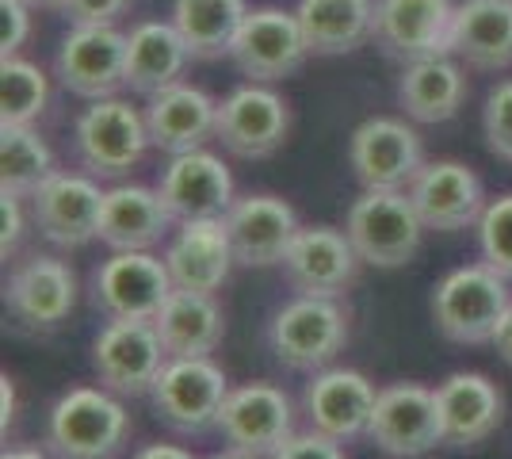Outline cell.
I'll use <instances>...</instances> for the list:
<instances>
[{"instance_id": "obj_1", "label": "cell", "mask_w": 512, "mask_h": 459, "mask_svg": "<svg viewBox=\"0 0 512 459\" xmlns=\"http://www.w3.org/2000/svg\"><path fill=\"white\" fill-rule=\"evenodd\" d=\"M130 433V417L119 398L96 387L62 394L46 421V444L58 459H115Z\"/></svg>"}, {"instance_id": "obj_2", "label": "cell", "mask_w": 512, "mask_h": 459, "mask_svg": "<svg viewBox=\"0 0 512 459\" xmlns=\"http://www.w3.org/2000/svg\"><path fill=\"white\" fill-rule=\"evenodd\" d=\"M512 306L505 276L490 264H467L448 272L432 291V318L436 329L455 345H486Z\"/></svg>"}, {"instance_id": "obj_3", "label": "cell", "mask_w": 512, "mask_h": 459, "mask_svg": "<svg viewBox=\"0 0 512 459\" xmlns=\"http://www.w3.org/2000/svg\"><path fill=\"white\" fill-rule=\"evenodd\" d=\"M150 142V127L146 115H138L134 104L107 96V100H92L73 127V150L77 161L88 176L96 180H119L127 176L142 157H146Z\"/></svg>"}, {"instance_id": "obj_4", "label": "cell", "mask_w": 512, "mask_h": 459, "mask_svg": "<svg viewBox=\"0 0 512 459\" xmlns=\"http://www.w3.org/2000/svg\"><path fill=\"white\" fill-rule=\"evenodd\" d=\"M344 234L352 238L363 264L375 268H402L417 257L425 222L417 215L409 192H375L363 188V196L348 207Z\"/></svg>"}, {"instance_id": "obj_5", "label": "cell", "mask_w": 512, "mask_h": 459, "mask_svg": "<svg viewBox=\"0 0 512 459\" xmlns=\"http://www.w3.org/2000/svg\"><path fill=\"white\" fill-rule=\"evenodd\" d=\"M150 394L157 417L176 433H207L218 425L230 379L211 356H169Z\"/></svg>"}, {"instance_id": "obj_6", "label": "cell", "mask_w": 512, "mask_h": 459, "mask_svg": "<svg viewBox=\"0 0 512 459\" xmlns=\"http://www.w3.org/2000/svg\"><path fill=\"white\" fill-rule=\"evenodd\" d=\"M348 165L363 188L375 192H409V184L425 169V146L421 134L406 119L375 115L352 131L348 142Z\"/></svg>"}, {"instance_id": "obj_7", "label": "cell", "mask_w": 512, "mask_h": 459, "mask_svg": "<svg viewBox=\"0 0 512 459\" xmlns=\"http://www.w3.org/2000/svg\"><path fill=\"white\" fill-rule=\"evenodd\" d=\"M268 341L287 368L314 372V368H325L348 345V314L337 299L299 295L272 318Z\"/></svg>"}, {"instance_id": "obj_8", "label": "cell", "mask_w": 512, "mask_h": 459, "mask_svg": "<svg viewBox=\"0 0 512 459\" xmlns=\"http://www.w3.org/2000/svg\"><path fill=\"white\" fill-rule=\"evenodd\" d=\"M367 440L394 459H421L436 444H444L436 391H428L421 383L383 387L367 421Z\"/></svg>"}, {"instance_id": "obj_9", "label": "cell", "mask_w": 512, "mask_h": 459, "mask_svg": "<svg viewBox=\"0 0 512 459\" xmlns=\"http://www.w3.org/2000/svg\"><path fill=\"white\" fill-rule=\"evenodd\" d=\"M165 360L169 352L157 337V326L138 318H111L92 345V368L100 383L111 394H130V398L153 391Z\"/></svg>"}, {"instance_id": "obj_10", "label": "cell", "mask_w": 512, "mask_h": 459, "mask_svg": "<svg viewBox=\"0 0 512 459\" xmlns=\"http://www.w3.org/2000/svg\"><path fill=\"white\" fill-rule=\"evenodd\" d=\"M234 66L260 85H276L295 77L306 58H310V46L299 27L295 12H283V8H253L230 50Z\"/></svg>"}, {"instance_id": "obj_11", "label": "cell", "mask_w": 512, "mask_h": 459, "mask_svg": "<svg viewBox=\"0 0 512 459\" xmlns=\"http://www.w3.org/2000/svg\"><path fill=\"white\" fill-rule=\"evenodd\" d=\"M54 73L62 88L81 100H107L127 88V35L107 27H73L54 54Z\"/></svg>"}, {"instance_id": "obj_12", "label": "cell", "mask_w": 512, "mask_h": 459, "mask_svg": "<svg viewBox=\"0 0 512 459\" xmlns=\"http://www.w3.org/2000/svg\"><path fill=\"white\" fill-rule=\"evenodd\" d=\"M291 134V108L276 88L249 81L234 88L222 104H218V131L214 138L245 161H260L287 142Z\"/></svg>"}, {"instance_id": "obj_13", "label": "cell", "mask_w": 512, "mask_h": 459, "mask_svg": "<svg viewBox=\"0 0 512 459\" xmlns=\"http://www.w3.org/2000/svg\"><path fill=\"white\" fill-rule=\"evenodd\" d=\"M172 291L176 287H172L165 257H153L150 249H130V253H115L100 264V272L92 280V303L100 306L107 318L153 322Z\"/></svg>"}, {"instance_id": "obj_14", "label": "cell", "mask_w": 512, "mask_h": 459, "mask_svg": "<svg viewBox=\"0 0 512 459\" xmlns=\"http://www.w3.org/2000/svg\"><path fill=\"white\" fill-rule=\"evenodd\" d=\"M451 0H375V46L394 62H421L451 54L455 27Z\"/></svg>"}, {"instance_id": "obj_15", "label": "cell", "mask_w": 512, "mask_h": 459, "mask_svg": "<svg viewBox=\"0 0 512 459\" xmlns=\"http://www.w3.org/2000/svg\"><path fill=\"white\" fill-rule=\"evenodd\" d=\"M218 429L230 440V448L268 459L295 437V410L291 398L272 383H245L230 387L226 406L218 414Z\"/></svg>"}, {"instance_id": "obj_16", "label": "cell", "mask_w": 512, "mask_h": 459, "mask_svg": "<svg viewBox=\"0 0 512 459\" xmlns=\"http://www.w3.org/2000/svg\"><path fill=\"white\" fill-rule=\"evenodd\" d=\"M360 264V253L344 230L302 226L299 238L291 241V249L283 257V272H287V284L299 295L337 299L360 280Z\"/></svg>"}, {"instance_id": "obj_17", "label": "cell", "mask_w": 512, "mask_h": 459, "mask_svg": "<svg viewBox=\"0 0 512 459\" xmlns=\"http://www.w3.org/2000/svg\"><path fill=\"white\" fill-rule=\"evenodd\" d=\"M100 211L104 192L96 176L88 173H54L31 196V219L39 234L62 249H81L92 238H100Z\"/></svg>"}, {"instance_id": "obj_18", "label": "cell", "mask_w": 512, "mask_h": 459, "mask_svg": "<svg viewBox=\"0 0 512 459\" xmlns=\"http://www.w3.org/2000/svg\"><path fill=\"white\" fill-rule=\"evenodd\" d=\"M157 192L176 222L226 219V211L234 207V176L222 157L207 150L176 153L161 173Z\"/></svg>"}, {"instance_id": "obj_19", "label": "cell", "mask_w": 512, "mask_h": 459, "mask_svg": "<svg viewBox=\"0 0 512 459\" xmlns=\"http://www.w3.org/2000/svg\"><path fill=\"white\" fill-rule=\"evenodd\" d=\"M226 234L234 245L237 264L245 268H272L283 264L291 241L299 238V215L287 199L279 196H245L234 199L226 211Z\"/></svg>"}, {"instance_id": "obj_20", "label": "cell", "mask_w": 512, "mask_h": 459, "mask_svg": "<svg viewBox=\"0 0 512 459\" xmlns=\"http://www.w3.org/2000/svg\"><path fill=\"white\" fill-rule=\"evenodd\" d=\"M409 199L417 207V215L425 222V230L455 234L478 226L486 211V192L474 169L459 161H432L421 169V176L409 184Z\"/></svg>"}, {"instance_id": "obj_21", "label": "cell", "mask_w": 512, "mask_h": 459, "mask_svg": "<svg viewBox=\"0 0 512 459\" xmlns=\"http://www.w3.org/2000/svg\"><path fill=\"white\" fill-rule=\"evenodd\" d=\"M436 410L448 448H478L497 433L505 417V398L486 375L455 372L436 387Z\"/></svg>"}, {"instance_id": "obj_22", "label": "cell", "mask_w": 512, "mask_h": 459, "mask_svg": "<svg viewBox=\"0 0 512 459\" xmlns=\"http://www.w3.org/2000/svg\"><path fill=\"white\" fill-rule=\"evenodd\" d=\"M4 303L23 326L58 329L77 306V276L58 257H27L8 276Z\"/></svg>"}, {"instance_id": "obj_23", "label": "cell", "mask_w": 512, "mask_h": 459, "mask_svg": "<svg viewBox=\"0 0 512 459\" xmlns=\"http://www.w3.org/2000/svg\"><path fill=\"white\" fill-rule=\"evenodd\" d=\"M165 264L176 291H199L214 295L218 287L230 280V268L237 264L226 222L222 219H199L180 222L176 238L165 249Z\"/></svg>"}, {"instance_id": "obj_24", "label": "cell", "mask_w": 512, "mask_h": 459, "mask_svg": "<svg viewBox=\"0 0 512 459\" xmlns=\"http://www.w3.org/2000/svg\"><path fill=\"white\" fill-rule=\"evenodd\" d=\"M375 383L367 375L352 368H325L310 379V387L302 394V406L310 425L333 440H352L367 433V421L375 410Z\"/></svg>"}, {"instance_id": "obj_25", "label": "cell", "mask_w": 512, "mask_h": 459, "mask_svg": "<svg viewBox=\"0 0 512 459\" xmlns=\"http://www.w3.org/2000/svg\"><path fill=\"white\" fill-rule=\"evenodd\" d=\"M146 127H150L153 146L172 153V157L203 150L218 131V100L207 88L176 81V85L161 88L157 96H150Z\"/></svg>"}, {"instance_id": "obj_26", "label": "cell", "mask_w": 512, "mask_h": 459, "mask_svg": "<svg viewBox=\"0 0 512 459\" xmlns=\"http://www.w3.org/2000/svg\"><path fill=\"white\" fill-rule=\"evenodd\" d=\"M172 215L157 188L142 184H115L104 192V211H100V241L115 253L130 249H153L157 241L169 238Z\"/></svg>"}, {"instance_id": "obj_27", "label": "cell", "mask_w": 512, "mask_h": 459, "mask_svg": "<svg viewBox=\"0 0 512 459\" xmlns=\"http://www.w3.org/2000/svg\"><path fill=\"white\" fill-rule=\"evenodd\" d=\"M451 54L474 69L512 66V0H463L455 8Z\"/></svg>"}, {"instance_id": "obj_28", "label": "cell", "mask_w": 512, "mask_h": 459, "mask_svg": "<svg viewBox=\"0 0 512 459\" xmlns=\"http://www.w3.org/2000/svg\"><path fill=\"white\" fill-rule=\"evenodd\" d=\"M192 50L180 39L176 23L146 20L127 35V88L138 96H157L161 88L176 85L188 69Z\"/></svg>"}, {"instance_id": "obj_29", "label": "cell", "mask_w": 512, "mask_h": 459, "mask_svg": "<svg viewBox=\"0 0 512 459\" xmlns=\"http://www.w3.org/2000/svg\"><path fill=\"white\" fill-rule=\"evenodd\" d=\"M295 16L318 58L352 54L375 35V0H299Z\"/></svg>"}, {"instance_id": "obj_30", "label": "cell", "mask_w": 512, "mask_h": 459, "mask_svg": "<svg viewBox=\"0 0 512 459\" xmlns=\"http://www.w3.org/2000/svg\"><path fill=\"white\" fill-rule=\"evenodd\" d=\"M157 337L169 356H211L226 337V318L214 295L172 291L153 318Z\"/></svg>"}, {"instance_id": "obj_31", "label": "cell", "mask_w": 512, "mask_h": 459, "mask_svg": "<svg viewBox=\"0 0 512 459\" xmlns=\"http://www.w3.org/2000/svg\"><path fill=\"white\" fill-rule=\"evenodd\" d=\"M398 100L417 123H448L467 100V73L451 54L409 62L398 85Z\"/></svg>"}, {"instance_id": "obj_32", "label": "cell", "mask_w": 512, "mask_h": 459, "mask_svg": "<svg viewBox=\"0 0 512 459\" xmlns=\"http://www.w3.org/2000/svg\"><path fill=\"white\" fill-rule=\"evenodd\" d=\"M245 16V0H172V23L195 62H214L230 54Z\"/></svg>"}, {"instance_id": "obj_33", "label": "cell", "mask_w": 512, "mask_h": 459, "mask_svg": "<svg viewBox=\"0 0 512 459\" xmlns=\"http://www.w3.org/2000/svg\"><path fill=\"white\" fill-rule=\"evenodd\" d=\"M54 169V153L35 127H0V188L31 199Z\"/></svg>"}, {"instance_id": "obj_34", "label": "cell", "mask_w": 512, "mask_h": 459, "mask_svg": "<svg viewBox=\"0 0 512 459\" xmlns=\"http://www.w3.org/2000/svg\"><path fill=\"white\" fill-rule=\"evenodd\" d=\"M50 81L35 62L4 58L0 62V127H31L46 111Z\"/></svg>"}, {"instance_id": "obj_35", "label": "cell", "mask_w": 512, "mask_h": 459, "mask_svg": "<svg viewBox=\"0 0 512 459\" xmlns=\"http://www.w3.org/2000/svg\"><path fill=\"white\" fill-rule=\"evenodd\" d=\"M478 249H482V264H490L497 276L512 280V196L486 203L478 219Z\"/></svg>"}, {"instance_id": "obj_36", "label": "cell", "mask_w": 512, "mask_h": 459, "mask_svg": "<svg viewBox=\"0 0 512 459\" xmlns=\"http://www.w3.org/2000/svg\"><path fill=\"white\" fill-rule=\"evenodd\" d=\"M482 131H486L490 153H497L501 161H512V77L490 88L482 108Z\"/></svg>"}, {"instance_id": "obj_37", "label": "cell", "mask_w": 512, "mask_h": 459, "mask_svg": "<svg viewBox=\"0 0 512 459\" xmlns=\"http://www.w3.org/2000/svg\"><path fill=\"white\" fill-rule=\"evenodd\" d=\"M27 39H31V4L0 0V58H20Z\"/></svg>"}, {"instance_id": "obj_38", "label": "cell", "mask_w": 512, "mask_h": 459, "mask_svg": "<svg viewBox=\"0 0 512 459\" xmlns=\"http://www.w3.org/2000/svg\"><path fill=\"white\" fill-rule=\"evenodd\" d=\"M130 0H58V12L73 27H107L127 12Z\"/></svg>"}, {"instance_id": "obj_39", "label": "cell", "mask_w": 512, "mask_h": 459, "mask_svg": "<svg viewBox=\"0 0 512 459\" xmlns=\"http://www.w3.org/2000/svg\"><path fill=\"white\" fill-rule=\"evenodd\" d=\"M268 459H344V452H341V440L325 437V433L314 429V433H295L276 456Z\"/></svg>"}, {"instance_id": "obj_40", "label": "cell", "mask_w": 512, "mask_h": 459, "mask_svg": "<svg viewBox=\"0 0 512 459\" xmlns=\"http://www.w3.org/2000/svg\"><path fill=\"white\" fill-rule=\"evenodd\" d=\"M23 226H27L23 222V196L0 188V253H4V261H8V253H16Z\"/></svg>"}, {"instance_id": "obj_41", "label": "cell", "mask_w": 512, "mask_h": 459, "mask_svg": "<svg viewBox=\"0 0 512 459\" xmlns=\"http://www.w3.org/2000/svg\"><path fill=\"white\" fill-rule=\"evenodd\" d=\"M493 345H497V352H501V360L512 364V306L505 310L501 326H497V333H493Z\"/></svg>"}, {"instance_id": "obj_42", "label": "cell", "mask_w": 512, "mask_h": 459, "mask_svg": "<svg viewBox=\"0 0 512 459\" xmlns=\"http://www.w3.org/2000/svg\"><path fill=\"white\" fill-rule=\"evenodd\" d=\"M134 459H195V456L184 452V448H176V444H150V448H142Z\"/></svg>"}, {"instance_id": "obj_43", "label": "cell", "mask_w": 512, "mask_h": 459, "mask_svg": "<svg viewBox=\"0 0 512 459\" xmlns=\"http://www.w3.org/2000/svg\"><path fill=\"white\" fill-rule=\"evenodd\" d=\"M12 410H16V391H12V383L4 379V429H8V421H12Z\"/></svg>"}, {"instance_id": "obj_44", "label": "cell", "mask_w": 512, "mask_h": 459, "mask_svg": "<svg viewBox=\"0 0 512 459\" xmlns=\"http://www.w3.org/2000/svg\"><path fill=\"white\" fill-rule=\"evenodd\" d=\"M0 459H46L39 448H12V452H4Z\"/></svg>"}, {"instance_id": "obj_45", "label": "cell", "mask_w": 512, "mask_h": 459, "mask_svg": "<svg viewBox=\"0 0 512 459\" xmlns=\"http://www.w3.org/2000/svg\"><path fill=\"white\" fill-rule=\"evenodd\" d=\"M211 459H260V456H249V452H218V456H211Z\"/></svg>"}, {"instance_id": "obj_46", "label": "cell", "mask_w": 512, "mask_h": 459, "mask_svg": "<svg viewBox=\"0 0 512 459\" xmlns=\"http://www.w3.org/2000/svg\"><path fill=\"white\" fill-rule=\"evenodd\" d=\"M23 4H31V8H58V0H23Z\"/></svg>"}]
</instances>
